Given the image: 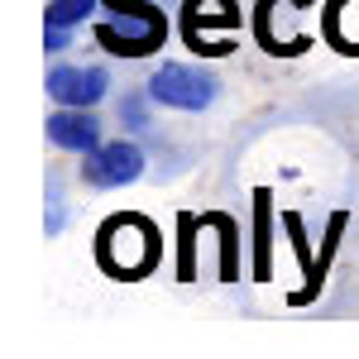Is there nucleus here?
<instances>
[{
    "instance_id": "1a4fd4ad",
    "label": "nucleus",
    "mask_w": 359,
    "mask_h": 359,
    "mask_svg": "<svg viewBox=\"0 0 359 359\" xmlns=\"http://www.w3.org/2000/svg\"><path fill=\"white\" fill-rule=\"evenodd\" d=\"M326 39L345 53H359V0H331L326 10Z\"/></svg>"
},
{
    "instance_id": "9d476101",
    "label": "nucleus",
    "mask_w": 359,
    "mask_h": 359,
    "mask_svg": "<svg viewBox=\"0 0 359 359\" xmlns=\"http://www.w3.org/2000/svg\"><path fill=\"white\" fill-rule=\"evenodd\" d=\"M91 10H96V0H53V5H48V25L72 29L77 20H86Z\"/></svg>"
},
{
    "instance_id": "20e7f679",
    "label": "nucleus",
    "mask_w": 359,
    "mask_h": 359,
    "mask_svg": "<svg viewBox=\"0 0 359 359\" xmlns=\"http://www.w3.org/2000/svg\"><path fill=\"white\" fill-rule=\"evenodd\" d=\"M306 0H264L259 5V34L269 43V53H302L306 34L297 25L306 20Z\"/></svg>"
},
{
    "instance_id": "39448f33",
    "label": "nucleus",
    "mask_w": 359,
    "mask_h": 359,
    "mask_svg": "<svg viewBox=\"0 0 359 359\" xmlns=\"http://www.w3.org/2000/svg\"><path fill=\"white\" fill-rule=\"evenodd\" d=\"M240 25V10H235V0H187V34H192V43H201L206 53H230V39L221 34H211V29H230Z\"/></svg>"
},
{
    "instance_id": "6e6552de",
    "label": "nucleus",
    "mask_w": 359,
    "mask_h": 359,
    "mask_svg": "<svg viewBox=\"0 0 359 359\" xmlns=\"http://www.w3.org/2000/svg\"><path fill=\"white\" fill-rule=\"evenodd\" d=\"M48 139L57 149H77V154H91L96 139H101V125L86 106H72V111H57L48 115Z\"/></svg>"
},
{
    "instance_id": "9b49d317",
    "label": "nucleus",
    "mask_w": 359,
    "mask_h": 359,
    "mask_svg": "<svg viewBox=\"0 0 359 359\" xmlns=\"http://www.w3.org/2000/svg\"><path fill=\"white\" fill-rule=\"evenodd\" d=\"M254 273H269V192H259V264H254Z\"/></svg>"
},
{
    "instance_id": "f257e3e1",
    "label": "nucleus",
    "mask_w": 359,
    "mask_h": 359,
    "mask_svg": "<svg viewBox=\"0 0 359 359\" xmlns=\"http://www.w3.org/2000/svg\"><path fill=\"white\" fill-rule=\"evenodd\" d=\"M158 259V230L144 216H111L101 225V264L120 278H139Z\"/></svg>"
},
{
    "instance_id": "7ed1b4c3",
    "label": "nucleus",
    "mask_w": 359,
    "mask_h": 359,
    "mask_svg": "<svg viewBox=\"0 0 359 359\" xmlns=\"http://www.w3.org/2000/svg\"><path fill=\"white\" fill-rule=\"evenodd\" d=\"M149 96L163 101V106H177V111H206L216 101V82L206 72L187 67V62H163L149 77Z\"/></svg>"
},
{
    "instance_id": "0eeeda50",
    "label": "nucleus",
    "mask_w": 359,
    "mask_h": 359,
    "mask_svg": "<svg viewBox=\"0 0 359 359\" xmlns=\"http://www.w3.org/2000/svg\"><path fill=\"white\" fill-rule=\"evenodd\" d=\"M48 91L62 106H96L106 96V72L101 67H53L48 72Z\"/></svg>"
},
{
    "instance_id": "423d86ee",
    "label": "nucleus",
    "mask_w": 359,
    "mask_h": 359,
    "mask_svg": "<svg viewBox=\"0 0 359 359\" xmlns=\"http://www.w3.org/2000/svg\"><path fill=\"white\" fill-rule=\"evenodd\" d=\"M86 182H96V187H120V182H135L139 172H144V154H139L135 144H125V139H115L106 149H96L91 158H86Z\"/></svg>"
},
{
    "instance_id": "f03ea898",
    "label": "nucleus",
    "mask_w": 359,
    "mask_h": 359,
    "mask_svg": "<svg viewBox=\"0 0 359 359\" xmlns=\"http://www.w3.org/2000/svg\"><path fill=\"white\" fill-rule=\"evenodd\" d=\"M163 15L154 10V5H120V20H111V25H96V39H101V48H111V53L120 57H144L154 53V48H163Z\"/></svg>"
},
{
    "instance_id": "f8f14e48",
    "label": "nucleus",
    "mask_w": 359,
    "mask_h": 359,
    "mask_svg": "<svg viewBox=\"0 0 359 359\" xmlns=\"http://www.w3.org/2000/svg\"><path fill=\"white\" fill-rule=\"evenodd\" d=\"M43 43H48V53H62V48H67V29L48 25V39H43Z\"/></svg>"
}]
</instances>
